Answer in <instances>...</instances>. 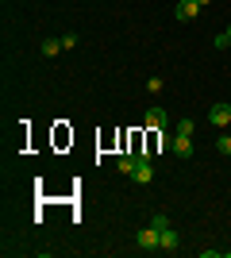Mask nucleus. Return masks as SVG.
<instances>
[{"label": "nucleus", "instance_id": "obj_8", "mask_svg": "<svg viewBox=\"0 0 231 258\" xmlns=\"http://www.w3.org/2000/svg\"><path fill=\"white\" fill-rule=\"evenodd\" d=\"M58 50H66V46H62V39H54V35H46V39H43V58H54Z\"/></svg>", "mask_w": 231, "mask_h": 258}, {"label": "nucleus", "instance_id": "obj_2", "mask_svg": "<svg viewBox=\"0 0 231 258\" xmlns=\"http://www.w3.org/2000/svg\"><path fill=\"white\" fill-rule=\"evenodd\" d=\"M208 123H216V127H227L231 123V104L227 100H216V104L208 108Z\"/></svg>", "mask_w": 231, "mask_h": 258}, {"label": "nucleus", "instance_id": "obj_7", "mask_svg": "<svg viewBox=\"0 0 231 258\" xmlns=\"http://www.w3.org/2000/svg\"><path fill=\"white\" fill-rule=\"evenodd\" d=\"M162 250H166V254H177V250H181V235H177V227H166V231H162Z\"/></svg>", "mask_w": 231, "mask_h": 258}, {"label": "nucleus", "instance_id": "obj_5", "mask_svg": "<svg viewBox=\"0 0 231 258\" xmlns=\"http://www.w3.org/2000/svg\"><path fill=\"white\" fill-rule=\"evenodd\" d=\"M170 116H166V108H146V127L150 131H166Z\"/></svg>", "mask_w": 231, "mask_h": 258}, {"label": "nucleus", "instance_id": "obj_16", "mask_svg": "<svg viewBox=\"0 0 231 258\" xmlns=\"http://www.w3.org/2000/svg\"><path fill=\"white\" fill-rule=\"evenodd\" d=\"M227 39H231V23H227Z\"/></svg>", "mask_w": 231, "mask_h": 258}, {"label": "nucleus", "instance_id": "obj_9", "mask_svg": "<svg viewBox=\"0 0 231 258\" xmlns=\"http://www.w3.org/2000/svg\"><path fill=\"white\" fill-rule=\"evenodd\" d=\"M120 173H135V166H139V154H120Z\"/></svg>", "mask_w": 231, "mask_h": 258}, {"label": "nucleus", "instance_id": "obj_11", "mask_svg": "<svg viewBox=\"0 0 231 258\" xmlns=\"http://www.w3.org/2000/svg\"><path fill=\"white\" fill-rule=\"evenodd\" d=\"M216 151H220V154H227V158H231V135H227V131H223L220 139H216Z\"/></svg>", "mask_w": 231, "mask_h": 258}, {"label": "nucleus", "instance_id": "obj_13", "mask_svg": "<svg viewBox=\"0 0 231 258\" xmlns=\"http://www.w3.org/2000/svg\"><path fill=\"white\" fill-rule=\"evenodd\" d=\"M62 46H66V50H73V46H77V35L66 31V35H62Z\"/></svg>", "mask_w": 231, "mask_h": 258}, {"label": "nucleus", "instance_id": "obj_6", "mask_svg": "<svg viewBox=\"0 0 231 258\" xmlns=\"http://www.w3.org/2000/svg\"><path fill=\"white\" fill-rule=\"evenodd\" d=\"M170 151H174L177 158H189V154H193V135H174V139H170Z\"/></svg>", "mask_w": 231, "mask_h": 258}, {"label": "nucleus", "instance_id": "obj_12", "mask_svg": "<svg viewBox=\"0 0 231 258\" xmlns=\"http://www.w3.org/2000/svg\"><path fill=\"white\" fill-rule=\"evenodd\" d=\"M174 135H193V119H177Z\"/></svg>", "mask_w": 231, "mask_h": 258}, {"label": "nucleus", "instance_id": "obj_15", "mask_svg": "<svg viewBox=\"0 0 231 258\" xmlns=\"http://www.w3.org/2000/svg\"><path fill=\"white\" fill-rule=\"evenodd\" d=\"M197 4H200V8H208V4H212V0H197Z\"/></svg>", "mask_w": 231, "mask_h": 258}, {"label": "nucleus", "instance_id": "obj_1", "mask_svg": "<svg viewBox=\"0 0 231 258\" xmlns=\"http://www.w3.org/2000/svg\"><path fill=\"white\" fill-rule=\"evenodd\" d=\"M135 247L139 250H162V231L158 227H139V235H135Z\"/></svg>", "mask_w": 231, "mask_h": 258}, {"label": "nucleus", "instance_id": "obj_3", "mask_svg": "<svg viewBox=\"0 0 231 258\" xmlns=\"http://www.w3.org/2000/svg\"><path fill=\"white\" fill-rule=\"evenodd\" d=\"M139 185H150L154 181V166H150V154H139V166H135V173H131Z\"/></svg>", "mask_w": 231, "mask_h": 258}, {"label": "nucleus", "instance_id": "obj_10", "mask_svg": "<svg viewBox=\"0 0 231 258\" xmlns=\"http://www.w3.org/2000/svg\"><path fill=\"white\" fill-rule=\"evenodd\" d=\"M150 227H158V231H166V227H174V224H170V216L154 212V216H150Z\"/></svg>", "mask_w": 231, "mask_h": 258}, {"label": "nucleus", "instance_id": "obj_14", "mask_svg": "<svg viewBox=\"0 0 231 258\" xmlns=\"http://www.w3.org/2000/svg\"><path fill=\"white\" fill-rule=\"evenodd\" d=\"M146 89H150V93H162V77H146Z\"/></svg>", "mask_w": 231, "mask_h": 258}, {"label": "nucleus", "instance_id": "obj_4", "mask_svg": "<svg viewBox=\"0 0 231 258\" xmlns=\"http://www.w3.org/2000/svg\"><path fill=\"white\" fill-rule=\"evenodd\" d=\"M174 16H177L181 23H189V20H197V16H200V4H197V0H177Z\"/></svg>", "mask_w": 231, "mask_h": 258}]
</instances>
